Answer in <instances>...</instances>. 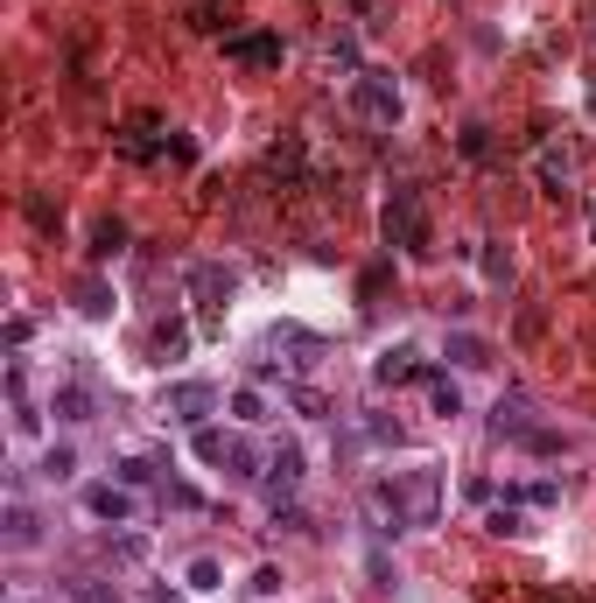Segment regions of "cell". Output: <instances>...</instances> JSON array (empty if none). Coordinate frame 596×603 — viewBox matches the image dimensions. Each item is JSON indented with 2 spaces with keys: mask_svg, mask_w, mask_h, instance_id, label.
<instances>
[{
  "mask_svg": "<svg viewBox=\"0 0 596 603\" xmlns=\"http://www.w3.org/2000/svg\"><path fill=\"white\" fill-rule=\"evenodd\" d=\"M386 239L401 245V253L428 260V218H422V197H414V190H393L386 197Z\"/></svg>",
  "mask_w": 596,
  "mask_h": 603,
  "instance_id": "1",
  "label": "cell"
},
{
  "mask_svg": "<svg viewBox=\"0 0 596 603\" xmlns=\"http://www.w3.org/2000/svg\"><path fill=\"white\" fill-rule=\"evenodd\" d=\"M492 429H498V442H519L526 456H562V435H555V429H541V421L526 414V408H505V400H498Z\"/></svg>",
  "mask_w": 596,
  "mask_h": 603,
  "instance_id": "2",
  "label": "cell"
},
{
  "mask_svg": "<svg viewBox=\"0 0 596 603\" xmlns=\"http://www.w3.org/2000/svg\"><path fill=\"white\" fill-rule=\"evenodd\" d=\"M351 105H358L372 127H393L401 120V84H393L386 71H358L351 78Z\"/></svg>",
  "mask_w": 596,
  "mask_h": 603,
  "instance_id": "3",
  "label": "cell"
},
{
  "mask_svg": "<svg viewBox=\"0 0 596 603\" xmlns=\"http://www.w3.org/2000/svg\"><path fill=\"white\" fill-rule=\"evenodd\" d=\"M134 512H141V499H134V484H84V520H99V526H134Z\"/></svg>",
  "mask_w": 596,
  "mask_h": 603,
  "instance_id": "4",
  "label": "cell"
},
{
  "mask_svg": "<svg viewBox=\"0 0 596 603\" xmlns=\"http://www.w3.org/2000/svg\"><path fill=\"white\" fill-rule=\"evenodd\" d=\"M401 505H407V526H435V512H443V471H401Z\"/></svg>",
  "mask_w": 596,
  "mask_h": 603,
  "instance_id": "5",
  "label": "cell"
},
{
  "mask_svg": "<svg viewBox=\"0 0 596 603\" xmlns=\"http://www.w3.org/2000/svg\"><path fill=\"white\" fill-rule=\"evenodd\" d=\"M211 408H218V386H204V379H183V386L162 393V414L175 421V429H204Z\"/></svg>",
  "mask_w": 596,
  "mask_h": 603,
  "instance_id": "6",
  "label": "cell"
},
{
  "mask_svg": "<svg viewBox=\"0 0 596 603\" xmlns=\"http://www.w3.org/2000/svg\"><path fill=\"white\" fill-rule=\"evenodd\" d=\"M414 379H428V365H422V351L414 344H393V351H380V359H372V386H414Z\"/></svg>",
  "mask_w": 596,
  "mask_h": 603,
  "instance_id": "7",
  "label": "cell"
},
{
  "mask_svg": "<svg viewBox=\"0 0 596 603\" xmlns=\"http://www.w3.org/2000/svg\"><path fill=\"white\" fill-rule=\"evenodd\" d=\"M365 512H372V533H407L401 478H380V484H365Z\"/></svg>",
  "mask_w": 596,
  "mask_h": 603,
  "instance_id": "8",
  "label": "cell"
},
{
  "mask_svg": "<svg viewBox=\"0 0 596 603\" xmlns=\"http://www.w3.org/2000/svg\"><path fill=\"white\" fill-rule=\"evenodd\" d=\"M196 456H204V463H232L239 478H253V442H239L225 429H196Z\"/></svg>",
  "mask_w": 596,
  "mask_h": 603,
  "instance_id": "9",
  "label": "cell"
},
{
  "mask_svg": "<svg viewBox=\"0 0 596 603\" xmlns=\"http://www.w3.org/2000/svg\"><path fill=\"white\" fill-rule=\"evenodd\" d=\"M534 183H541V197H568V183H576V162H568V148H555V141L534 148Z\"/></svg>",
  "mask_w": 596,
  "mask_h": 603,
  "instance_id": "10",
  "label": "cell"
},
{
  "mask_svg": "<svg viewBox=\"0 0 596 603\" xmlns=\"http://www.w3.org/2000/svg\"><path fill=\"white\" fill-rule=\"evenodd\" d=\"M260 484H267L274 512H281V499H295V484H302V450H295V442H281V450L267 456V471H260Z\"/></svg>",
  "mask_w": 596,
  "mask_h": 603,
  "instance_id": "11",
  "label": "cell"
},
{
  "mask_svg": "<svg viewBox=\"0 0 596 603\" xmlns=\"http://www.w3.org/2000/svg\"><path fill=\"white\" fill-rule=\"evenodd\" d=\"M183 281H190V295H196V302H225L232 288H239V274H232V267H218V260H196Z\"/></svg>",
  "mask_w": 596,
  "mask_h": 603,
  "instance_id": "12",
  "label": "cell"
},
{
  "mask_svg": "<svg viewBox=\"0 0 596 603\" xmlns=\"http://www.w3.org/2000/svg\"><path fill=\"white\" fill-rule=\"evenodd\" d=\"M232 63H281V36H225Z\"/></svg>",
  "mask_w": 596,
  "mask_h": 603,
  "instance_id": "13",
  "label": "cell"
},
{
  "mask_svg": "<svg viewBox=\"0 0 596 603\" xmlns=\"http://www.w3.org/2000/svg\"><path fill=\"white\" fill-rule=\"evenodd\" d=\"M422 386H428V408H435V414H443V421H449V414H463V386H456V379H449V372H428V379H422Z\"/></svg>",
  "mask_w": 596,
  "mask_h": 603,
  "instance_id": "14",
  "label": "cell"
},
{
  "mask_svg": "<svg viewBox=\"0 0 596 603\" xmlns=\"http://www.w3.org/2000/svg\"><path fill=\"white\" fill-rule=\"evenodd\" d=\"M36 541H42V526H36V512H29V505H21V499H14V505H8V547H14V554H29Z\"/></svg>",
  "mask_w": 596,
  "mask_h": 603,
  "instance_id": "15",
  "label": "cell"
},
{
  "mask_svg": "<svg viewBox=\"0 0 596 603\" xmlns=\"http://www.w3.org/2000/svg\"><path fill=\"white\" fill-rule=\"evenodd\" d=\"M477 267H484V281H492V288H505V281H513V245H505V239H484Z\"/></svg>",
  "mask_w": 596,
  "mask_h": 603,
  "instance_id": "16",
  "label": "cell"
},
{
  "mask_svg": "<svg viewBox=\"0 0 596 603\" xmlns=\"http://www.w3.org/2000/svg\"><path fill=\"white\" fill-rule=\"evenodd\" d=\"M225 408H232L239 429H260V421H267V393H260V386H239V393L225 400Z\"/></svg>",
  "mask_w": 596,
  "mask_h": 603,
  "instance_id": "17",
  "label": "cell"
},
{
  "mask_svg": "<svg viewBox=\"0 0 596 603\" xmlns=\"http://www.w3.org/2000/svg\"><path fill=\"white\" fill-rule=\"evenodd\" d=\"M127 253V225H120V218H99V225H92V260H120Z\"/></svg>",
  "mask_w": 596,
  "mask_h": 603,
  "instance_id": "18",
  "label": "cell"
},
{
  "mask_svg": "<svg viewBox=\"0 0 596 603\" xmlns=\"http://www.w3.org/2000/svg\"><path fill=\"white\" fill-rule=\"evenodd\" d=\"M50 414H57V421H92V393H84V386H57Z\"/></svg>",
  "mask_w": 596,
  "mask_h": 603,
  "instance_id": "19",
  "label": "cell"
},
{
  "mask_svg": "<svg viewBox=\"0 0 596 603\" xmlns=\"http://www.w3.org/2000/svg\"><path fill=\"white\" fill-rule=\"evenodd\" d=\"M513 499L534 505V512H547V505H562V484H555V478H534V484H513Z\"/></svg>",
  "mask_w": 596,
  "mask_h": 603,
  "instance_id": "20",
  "label": "cell"
},
{
  "mask_svg": "<svg viewBox=\"0 0 596 603\" xmlns=\"http://www.w3.org/2000/svg\"><path fill=\"white\" fill-rule=\"evenodd\" d=\"M154 351H162V365L183 359V351H190V323H154Z\"/></svg>",
  "mask_w": 596,
  "mask_h": 603,
  "instance_id": "21",
  "label": "cell"
},
{
  "mask_svg": "<svg viewBox=\"0 0 596 603\" xmlns=\"http://www.w3.org/2000/svg\"><path fill=\"white\" fill-rule=\"evenodd\" d=\"M267 169H274V175H289V183L302 175V141H295V133H289L281 148H267Z\"/></svg>",
  "mask_w": 596,
  "mask_h": 603,
  "instance_id": "22",
  "label": "cell"
},
{
  "mask_svg": "<svg viewBox=\"0 0 596 603\" xmlns=\"http://www.w3.org/2000/svg\"><path fill=\"white\" fill-rule=\"evenodd\" d=\"M42 478H50V484H71V478H78V456L63 450V442H57V450L42 456Z\"/></svg>",
  "mask_w": 596,
  "mask_h": 603,
  "instance_id": "23",
  "label": "cell"
},
{
  "mask_svg": "<svg viewBox=\"0 0 596 603\" xmlns=\"http://www.w3.org/2000/svg\"><path fill=\"white\" fill-rule=\"evenodd\" d=\"M492 533H526V512H519V499H505V505H492V520H484Z\"/></svg>",
  "mask_w": 596,
  "mask_h": 603,
  "instance_id": "24",
  "label": "cell"
},
{
  "mask_svg": "<svg viewBox=\"0 0 596 603\" xmlns=\"http://www.w3.org/2000/svg\"><path fill=\"white\" fill-rule=\"evenodd\" d=\"M78 309H84V316H113V295H105V281H84V288H78Z\"/></svg>",
  "mask_w": 596,
  "mask_h": 603,
  "instance_id": "25",
  "label": "cell"
},
{
  "mask_svg": "<svg viewBox=\"0 0 596 603\" xmlns=\"http://www.w3.org/2000/svg\"><path fill=\"white\" fill-rule=\"evenodd\" d=\"M463 162H484V154H492V127H463Z\"/></svg>",
  "mask_w": 596,
  "mask_h": 603,
  "instance_id": "26",
  "label": "cell"
},
{
  "mask_svg": "<svg viewBox=\"0 0 596 603\" xmlns=\"http://www.w3.org/2000/svg\"><path fill=\"white\" fill-rule=\"evenodd\" d=\"M36 429H42V414L29 408V393H21V386H14V435H21V442H29Z\"/></svg>",
  "mask_w": 596,
  "mask_h": 603,
  "instance_id": "27",
  "label": "cell"
},
{
  "mask_svg": "<svg viewBox=\"0 0 596 603\" xmlns=\"http://www.w3.org/2000/svg\"><path fill=\"white\" fill-rule=\"evenodd\" d=\"M190 590H218V562H211V554H196V562H190Z\"/></svg>",
  "mask_w": 596,
  "mask_h": 603,
  "instance_id": "28",
  "label": "cell"
},
{
  "mask_svg": "<svg viewBox=\"0 0 596 603\" xmlns=\"http://www.w3.org/2000/svg\"><path fill=\"white\" fill-rule=\"evenodd\" d=\"M449 359L456 365H484V344L477 338H449Z\"/></svg>",
  "mask_w": 596,
  "mask_h": 603,
  "instance_id": "29",
  "label": "cell"
},
{
  "mask_svg": "<svg viewBox=\"0 0 596 603\" xmlns=\"http://www.w3.org/2000/svg\"><path fill=\"white\" fill-rule=\"evenodd\" d=\"M148 478H154V463H141V456H127V463H120V484H134V491H141Z\"/></svg>",
  "mask_w": 596,
  "mask_h": 603,
  "instance_id": "30",
  "label": "cell"
},
{
  "mask_svg": "<svg viewBox=\"0 0 596 603\" xmlns=\"http://www.w3.org/2000/svg\"><path fill=\"white\" fill-rule=\"evenodd\" d=\"M246 590H253V596H274V590H281V569H253Z\"/></svg>",
  "mask_w": 596,
  "mask_h": 603,
  "instance_id": "31",
  "label": "cell"
},
{
  "mask_svg": "<svg viewBox=\"0 0 596 603\" xmlns=\"http://www.w3.org/2000/svg\"><path fill=\"white\" fill-rule=\"evenodd\" d=\"M589 239H596V204H589Z\"/></svg>",
  "mask_w": 596,
  "mask_h": 603,
  "instance_id": "32",
  "label": "cell"
}]
</instances>
